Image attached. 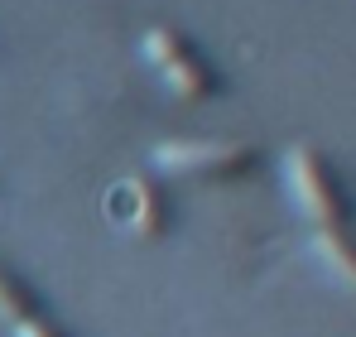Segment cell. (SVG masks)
<instances>
[{
    "mask_svg": "<svg viewBox=\"0 0 356 337\" xmlns=\"http://www.w3.org/2000/svg\"><path fill=\"white\" fill-rule=\"evenodd\" d=\"M284 188L294 207L313 222V231H347L356 217L352 193L342 188L337 168L327 164L313 145H289L284 150Z\"/></svg>",
    "mask_w": 356,
    "mask_h": 337,
    "instance_id": "obj_1",
    "label": "cell"
},
{
    "mask_svg": "<svg viewBox=\"0 0 356 337\" xmlns=\"http://www.w3.org/2000/svg\"><path fill=\"white\" fill-rule=\"evenodd\" d=\"M154 168L183 178H245L260 168V150L241 140H164L154 145Z\"/></svg>",
    "mask_w": 356,
    "mask_h": 337,
    "instance_id": "obj_2",
    "label": "cell"
},
{
    "mask_svg": "<svg viewBox=\"0 0 356 337\" xmlns=\"http://www.w3.org/2000/svg\"><path fill=\"white\" fill-rule=\"evenodd\" d=\"M140 54H145V63L174 87L178 97H217L222 92V82L207 68V58L197 54L178 29H169V24H149L140 34Z\"/></svg>",
    "mask_w": 356,
    "mask_h": 337,
    "instance_id": "obj_3",
    "label": "cell"
},
{
    "mask_svg": "<svg viewBox=\"0 0 356 337\" xmlns=\"http://www.w3.org/2000/svg\"><path fill=\"white\" fill-rule=\"evenodd\" d=\"M120 193V222L130 226L135 236H159L164 231V198L145 183V178H125V183H116Z\"/></svg>",
    "mask_w": 356,
    "mask_h": 337,
    "instance_id": "obj_4",
    "label": "cell"
},
{
    "mask_svg": "<svg viewBox=\"0 0 356 337\" xmlns=\"http://www.w3.org/2000/svg\"><path fill=\"white\" fill-rule=\"evenodd\" d=\"M313 256L327 265L332 280H342L356 294V236L347 231H313Z\"/></svg>",
    "mask_w": 356,
    "mask_h": 337,
    "instance_id": "obj_5",
    "label": "cell"
},
{
    "mask_svg": "<svg viewBox=\"0 0 356 337\" xmlns=\"http://www.w3.org/2000/svg\"><path fill=\"white\" fill-rule=\"evenodd\" d=\"M34 318V294L24 289V280H15L10 270H0V323H24Z\"/></svg>",
    "mask_w": 356,
    "mask_h": 337,
    "instance_id": "obj_6",
    "label": "cell"
},
{
    "mask_svg": "<svg viewBox=\"0 0 356 337\" xmlns=\"http://www.w3.org/2000/svg\"><path fill=\"white\" fill-rule=\"evenodd\" d=\"M10 333H15V337H63L58 328H54L49 318H39V313H34V318H24V323H15Z\"/></svg>",
    "mask_w": 356,
    "mask_h": 337,
    "instance_id": "obj_7",
    "label": "cell"
}]
</instances>
